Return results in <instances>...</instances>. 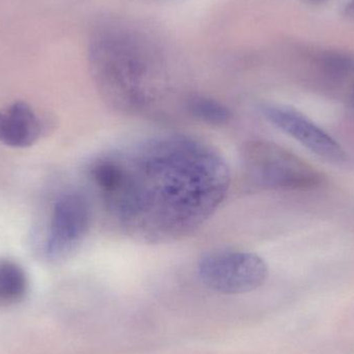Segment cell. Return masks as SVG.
I'll return each instance as SVG.
<instances>
[{
	"mask_svg": "<svg viewBox=\"0 0 354 354\" xmlns=\"http://www.w3.org/2000/svg\"><path fill=\"white\" fill-rule=\"evenodd\" d=\"M89 176L114 224L129 236L166 243L191 235L222 205L230 168L208 143L166 135L97 158Z\"/></svg>",
	"mask_w": 354,
	"mask_h": 354,
	"instance_id": "1",
	"label": "cell"
},
{
	"mask_svg": "<svg viewBox=\"0 0 354 354\" xmlns=\"http://www.w3.org/2000/svg\"><path fill=\"white\" fill-rule=\"evenodd\" d=\"M88 62L102 100L114 111L143 113L165 91L167 66L161 47L128 21L111 19L97 25L89 39Z\"/></svg>",
	"mask_w": 354,
	"mask_h": 354,
	"instance_id": "2",
	"label": "cell"
},
{
	"mask_svg": "<svg viewBox=\"0 0 354 354\" xmlns=\"http://www.w3.org/2000/svg\"><path fill=\"white\" fill-rule=\"evenodd\" d=\"M241 164L248 181L266 191H311L326 181L317 168L272 141L245 143L241 151Z\"/></svg>",
	"mask_w": 354,
	"mask_h": 354,
	"instance_id": "3",
	"label": "cell"
},
{
	"mask_svg": "<svg viewBox=\"0 0 354 354\" xmlns=\"http://www.w3.org/2000/svg\"><path fill=\"white\" fill-rule=\"evenodd\" d=\"M203 284L222 295H243L261 287L268 276L266 260L252 252L221 250L198 261Z\"/></svg>",
	"mask_w": 354,
	"mask_h": 354,
	"instance_id": "4",
	"label": "cell"
},
{
	"mask_svg": "<svg viewBox=\"0 0 354 354\" xmlns=\"http://www.w3.org/2000/svg\"><path fill=\"white\" fill-rule=\"evenodd\" d=\"M260 112L268 122L320 159L336 166L351 163L348 151L322 127L292 106L266 103Z\"/></svg>",
	"mask_w": 354,
	"mask_h": 354,
	"instance_id": "5",
	"label": "cell"
},
{
	"mask_svg": "<svg viewBox=\"0 0 354 354\" xmlns=\"http://www.w3.org/2000/svg\"><path fill=\"white\" fill-rule=\"evenodd\" d=\"M91 224V207L83 194L70 192L52 209L46 252L53 259L70 255L84 241Z\"/></svg>",
	"mask_w": 354,
	"mask_h": 354,
	"instance_id": "6",
	"label": "cell"
},
{
	"mask_svg": "<svg viewBox=\"0 0 354 354\" xmlns=\"http://www.w3.org/2000/svg\"><path fill=\"white\" fill-rule=\"evenodd\" d=\"M44 127L41 118L24 102H16L0 110V142L14 149L35 145Z\"/></svg>",
	"mask_w": 354,
	"mask_h": 354,
	"instance_id": "7",
	"label": "cell"
},
{
	"mask_svg": "<svg viewBox=\"0 0 354 354\" xmlns=\"http://www.w3.org/2000/svg\"><path fill=\"white\" fill-rule=\"evenodd\" d=\"M185 108L192 118L207 126H227L234 118L230 108L206 95H191L185 102Z\"/></svg>",
	"mask_w": 354,
	"mask_h": 354,
	"instance_id": "8",
	"label": "cell"
},
{
	"mask_svg": "<svg viewBox=\"0 0 354 354\" xmlns=\"http://www.w3.org/2000/svg\"><path fill=\"white\" fill-rule=\"evenodd\" d=\"M28 281L16 262L0 260V305L18 303L26 295Z\"/></svg>",
	"mask_w": 354,
	"mask_h": 354,
	"instance_id": "9",
	"label": "cell"
},
{
	"mask_svg": "<svg viewBox=\"0 0 354 354\" xmlns=\"http://www.w3.org/2000/svg\"><path fill=\"white\" fill-rule=\"evenodd\" d=\"M318 66L330 78H346L353 73L354 58L343 52H324L318 57Z\"/></svg>",
	"mask_w": 354,
	"mask_h": 354,
	"instance_id": "10",
	"label": "cell"
},
{
	"mask_svg": "<svg viewBox=\"0 0 354 354\" xmlns=\"http://www.w3.org/2000/svg\"><path fill=\"white\" fill-rule=\"evenodd\" d=\"M346 12L347 15H349L351 17H353L354 18V0H351L347 4L346 6Z\"/></svg>",
	"mask_w": 354,
	"mask_h": 354,
	"instance_id": "11",
	"label": "cell"
},
{
	"mask_svg": "<svg viewBox=\"0 0 354 354\" xmlns=\"http://www.w3.org/2000/svg\"><path fill=\"white\" fill-rule=\"evenodd\" d=\"M312 1H317V0H312Z\"/></svg>",
	"mask_w": 354,
	"mask_h": 354,
	"instance_id": "12",
	"label": "cell"
}]
</instances>
